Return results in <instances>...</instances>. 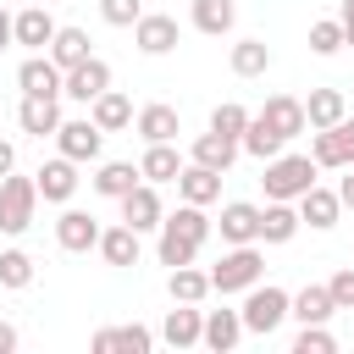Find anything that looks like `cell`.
<instances>
[{
    "instance_id": "1",
    "label": "cell",
    "mask_w": 354,
    "mask_h": 354,
    "mask_svg": "<svg viewBox=\"0 0 354 354\" xmlns=\"http://www.w3.org/2000/svg\"><path fill=\"white\" fill-rule=\"evenodd\" d=\"M210 216H205V205H177L171 216H160V243H155V254H160V266L166 271H177V266H194V254L205 249V238H210Z\"/></svg>"
},
{
    "instance_id": "2",
    "label": "cell",
    "mask_w": 354,
    "mask_h": 354,
    "mask_svg": "<svg viewBox=\"0 0 354 354\" xmlns=\"http://www.w3.org/2000/svg\"><path fill=\"white\" fill-rule=\"evenodd\" d=\"M266 277V254L254 243H227V254L210 266V293H249Z\"/></svg>"
},
{
    "instance_id": "3",
    "label": "cell",
    "mask_w": 354,
    "mask_h": 354,
    "mask_svg": "<svg viewBox=\"0 0 354 354\" xmlns=\"http://www.w3.org/2000/svg\"><path fill=\"white\" fill-rule=\"evenodd\" d=\"M310 183H315V160L310 155H271L266 160V177H260L266 199H299Z\"/></svg>"
},
{
    "instance_id": "4",
    "label": "cell",
    "mask_w": 354,
    "mask_h": 354,
    "mask_svg": "<svg viewBox=\"0 0 354 354\" xmlns=\"http://www.w3.org/2000/svg\"><path fill=\"white\" fill-rule=\"evenodd\" d=\"M288 299H293V293H282L277 282H254V288H249V299H243V310H238V315H243V332L271 337V332L288 321Z\"/></svg>"
},
{
    "instance_id": "5",
    "label": "cell",
    "mask_w": 354,
    "mask_h": 354,
    "mask_svg": "<svg viewBox=\"0 0 354 354\" xmlns=\"http://www.w3.org/2000/svg\"><path fill=\"white\" fill-rule=\"evenodd\" d=\"M33 210H39V188H33V177H0V232H28L33 227Z\"/></svg>"
},
{
    "instance_id": "6",
    "label": "cell",
    "mask_w": 354,
    "mask_h": 354,
    "mask_svg": "<svg viewBox=\"0 0 354 354\" xmlns=\"http://www.w3.org/2000/svg\"><path fill=\"white\" fill-rule=\"evenodd\" d=\"M310 160L326 166V171L354 166V116H343V122H332V127H315V138H310Z\"/></svg>"
},
{
    "instance_id": "7",
    "label": "cell",
    "mask_w": 354,
    "mask_h": 354,
    "mask_svg": "<svg viewBox=\"0 0 354 354\" xmlns=\"http://www.w3.org/2000/svg\"><path fill=\"white\" fill-rule=\"evenodd\" d=\"M122 221L133 227V232H160V216H166V205H160V194H155V183H133L122 199Z\"/></svg>"
},
{
    "instance_id": "8",
    "label": "cell",
    "mask_w": 354,
    "mask_h": 354,
    "mask_svg": "<svg viewBox=\"0 0 354 354\" xmlns=\"http://www.w3.org/2000/svg\"><path fill=\"white\" fill-rule=\"evenodd\" d=\"M111 88V66L100 61V55H88V61H77V66H66L61 72V94L66 100H77V105H88L94 94H105Z\"/></svg>"
},
{
    "instance_id": "9",
    "label": "cell",
    "mask_w": 354,
    "mask_h": 354,
    "mask_svg": "<svg viewBox=\"0 0 354 354\" xmlns=\"http://www.w3.org/2000/svg\"><path fill=\"white\" fill-rule=\"evenodd\" d=\"M33 188H39L44 205H72V194H77V160H66V155L44 160L33 171Z\"/></svg>"
},
{
    "instance_id": "10",
    "label": "cell",
    "mask_w": 354,
    "mask_h": 354,
    "mask_svg": "<svg viewBox=\"0 0 354 354\" xmlns=\"http://www.w3.org/2000/svg\"><path fill=\"white\" fill-rule=\"evenodd\" d=\"M55 144H61V155H66V160H77V166H83V160H100L105 133H100L88 116H72V122H61V127H55Z\"/></svg>"
},
{
    "instance_id": "11",
    "label": "cell",
    "mask_w": 354,
    "mask_h": 354,
    "mask_svg": "<svg viewBox=\"0 0 354 354\" xmlns=\"http://www.w3.org/2000/svg\"><path fill=\"white\" fill-rule=\"evenodd\" d=\"M50 39H55V17L44 11V6H22L17 17H11V44H22V50H50Z\"/></svg>"
},
{
    "instance_id": "12",
    "label": "cell",
    "mask_w": 354,
    "mask_h": 354,
    "mask_svg": "<svg viewBox=\"0 0 354 354\" xmlns=\"http://www.w3.org/2000/svg\"><path fill=\"white\" fill-rule=\"evenodd\" d=\"M133 44H138L144 55H171V50H177V17L144 11V17L133 22Z\"/></svg>"
},
{
    "instance_id": "13",
    "label": "cell",
    "mask_w": 354,
    "mask_h": 354,
    "mask_svg": "<svg viewBox=\"0 0 354 354\" xmlns=\"http://www.w3.org/2000/svg\"><path fill=\"white\" fill-rule=\"evenodd\" d=\"M55 243H61L66 254H88V249L100 243V221H94L88 210H72V205H66V210L55 216Z\"/></svg>"
},
{
    "instance_id": "14",
    "label": "cell",
    "mask_w": 354,
    "mask_h": 354,
    "mask_svg": "<svg viewBox=\"0 0 354 354\" xmlns=\"http://www.w3.org/2000/svg\"><path fill=\"white\" fill-rule=\"evenodd\" d=\"M88 348H94V354H149V348H155V332L138 326V321H133V326H100Z\"/></svg>"
},
{
    "instance_id": "15",
    "label": "cell",
    "mask_w": 354,
    "mask_h": 354,
    "mask_svg": "<svg viewBox=\"0 0 354 354\" xmlns=\"http://www.w3.org/2000/svg\"><path fill=\"white\" fill-rule=\"evenodd\" d=\"M254 116H260L277 138H299V133H304V100H293V94H271Z\"/></svg>"
},
{
    "instance_id": "16",
    "label": "cell",
    "mask_w": 354,
    "mask_h": 354,
    "mask_svg": "<svg viewBox=\"0 0 354 354\" xmlns=\"http://www.w3.org/2000/svg\"><path fill=\"white\" fill-rule=\"evenodd\" d=\"M293 205H299V221H310L315 232L337 227V216H343V199H337L332 188H321V183H310V188H304V194H299Z\"/></svg>"
},
{
    "instance_id": "17",
    "label": "cell",
    "mask_w": 354,
    "mask_h": 354,
    "mask_svg": "<svg viewBox=\"0 0 354 354\" xmlns=\"http://www.w3.org/2000/svg\"><path fill=\"white\" fill-rule=\"evenodd\" d=\"M17 88L22 94H44V100H61V66L50 55H28L17 66Z\"/></svg>"
},
{
    "instance_id": "18",
    "label": "cell",
    "mask_w": 354,
    "mask_h": 354,
    "mask_svg": "<svg viewBox=\"0 0 354 354\" xmlns=\"http://www.w3.org/2000/svg\"><path fill=\"white\" fill-rule=\"evenodd\" d=\"M88 122H94L100 133H122V127H133V100H127L122 88H105V94L88 100Z\"/></svg>"
},
{
    "instance_id": "19",
    "label": "cell",
    "mask_w": 354,
    "mask_h": 354,
    "mask_svg": "<svg viewBox=\"0 0 354 354\" xmlns=\"http://www.w3.org/2000/svg\"><path fill=\"white\" fill-rule=\"evenodd\" d=\"M221 243H254L260 238V205H249V199H232V205H221Z\"/></svg>"
},
{
    "instance_id": "20",
    "label": "cell",
    "mask_w": 354,
    "mask_h": 354,
    "mask_svg": "<svg viewBox=\"0 0 354 354\" xmlns=\"http://www.w3.org/2000/svg\"><path fill=\"white\" fill-rule=\"evenodd\" d=\"M238 337H243V315H238V310H210L205 326H199V343H205L210 354H232Z\"/></svg>"
},
{
    "instance_id": "21",
    "label": "cell",
    "mask_w": 354,
    "mask_h": 354,
    "mask_svg": "<svg viewBox=\"0 0 354 354\" xmlns=\"http://www.w3.org/2000/svg\"><path fill=\"white\" fill-rule=\"evenodd\" d=\"M17 122H22V133H33V138H55V127H61V105L44 100V94H22Z\"/></svg>"
},
{
    "instance_id": "22",
    "label": "cell",
    "mask_w": 354,
    "mask_h": 354,
    "mask_svg": "<svg viewBox=\"0 0 354 354\" xmlns=\"http://www.w3.org/2000/svg\"><path fill=\"white\" fill-rule=\"evenodd\" d=\"M177 194H183L188 205H210V199H221V171H210V166H199V160H183Z\"/></svg>"
},
{
    "instance_id": "23",
    "label": "cell",
    "mask_w": 354,
    "mask_h": 354,
    "mask_svg": "<svg viewBox=\"0 0 354 354\" xmlns=\"http://www.w3.org/2000/svg\"><path fill=\"white\" fill-rule=\"evenodd\" d=\"M299 227H304V221H299L293 199H266V210H260V238H254V243H288Z\"/></svg>"
},
{
    "instance_id": "24",
    "label": "cell",
    "mask_w": 354,
    "mask_h": 354,
    "mask_svg": "<svg viewBox=\"0 0 354 354\" xmlns=\"http://www.w3.org/2000/svg\"><path fill=\"white\" fill-rule=\"evenodd\" d=\"M243 149H238V138H221V133H199L194 138V149H188V160H199V166H210V171H232V160H238Z\"/></svg>"
},
{
    "instance_id": "25",
    "label": "cell",
    "mask_w": 354,
    "mask_h": 354,
    "mask_svg": "<svg viewBox=\"0 0 354 354\" xmlns=\"http://www.w3.org/2000/svg\"><path fill=\"white\" fill-rule=\"evenodd\" d=\"M348 116V100H343V88H310V100H304V127L315 133V127H332V122H343Z\"/></svg>"
},
{
    "instance_id": "26",
    "label": "cell",
    "mask_w": 354,
    "mask_h": 354,
    "mask_svg": "<svg viewBox=\"0 0 354 354\" xmlns=\"http://www.w3.org/2000/svg\"><path fill=\"white\" fill-rule=\"evenodd\" d=\"M94 249L105 254V266H138V232H133L127 221L100 227V243H94Z\"/></svg>"
},
{
    "instance_id": "27",
    "label": "cell",
    "mask_w": 354,
    "mask_h": 354,
    "mask_svg": "<svg viewBox=\"0 0 354 354\" xmlns=\"http://www.w3.org/2000/svg\"><path fill=\"white\" fill-rule=\"evenodd\" d=\"M332 293H326V282H310V288H299L293 299H288V315H299V326H310V321H332Z\"/></svg>"
},
{
    "instance_id": "28",
    "label": "cell",
    "mask_w": 354,
    "mask_h": 354,
    "mask_svg": "<svg viewBox=\"0 0 354 354\" xmlns=\"http://www.w3.org/2000/svg\"><path fill=\"white\" fill-rule=\"evenodd\" d=\"M199 326H205V310H194V304H177V310H166V326H160V337H166L171 348H194V343H199Z\"/></svg>"
},
{
    "instance_id": "29",
    "label": "cell",
    "mask_w": 354,
    "mask_h": 354,
    "mask_svg": "<svg viewBox=\"0 0 354 354\" xmlns=\"http://www.w3.org/2000/svg\"><path fill=\"white\" fill-rule=\"evenodd\" d=\"M188 17H194V28H199V33L221 39V33H232L238 6H232V0H194V6H188Z\"/></svg>"
},
{
    "instance_id": "30",
    "label": "cell",
    "mask_w": 354,
    "mask_h": 354,
    "mask_svg": "<svg viewBox=\"0 0 354 354\" xmlns=\"http://www.w3.org/2000/svg\"><path fill=\"white\" fill-rule=\"evenodd\" d=\"M133 127H138L144 144H171V138H177V111H171V105H144V111L133 116Z\"/></svg>"
},
{
    "instance_id": "31",
    "label": "cell",
    "mask_w": 354,
    "mask_h": 354,
    "mask_svg": "<svg viewBox=\"0 0 354 354\" xmlns=\"http://www.w3.org/2000/svg\"><path fill=\"white\" fill-rule=\"evenodd\" d=\"M133 183H144V171H138L133 160H105V166L94 171V194H105V199H122Z\"/></svg>"
},
{
    "instance_id": "32",
    "label": "cell",
    "mask_w": 354,
    "mask_h": 354,
    "mask_svg": "<svg viewBox=\"0 0 354 354\" xmlns=\"http://www.w3.org/2000/svg\"><path fill=\"white\" fill-rule=\"evenodd\" d=\"M94 50H88V33L83 28H55V39H50V61L66 72V66H77V61H88Z\"/></svg>"
},
{
    "instance_id": "33",
    "label": "cell",
    "mask_w": 354,
    "mask_h": 354,
    "mask_svg": "<svg viewBox=\"0 0 354 354\" xmlns=\"http://www.w3.org/2000/svg\"><path fill=\"white\" fill-rule=\"evenodd\" d=\"M227 61H232L238 77H266V66H271V44H266V39H238Z\"/></svg>"
},
{
    "instance_id": "34",
    "label": "cell",
    "mask_w": 354,
    "mask_h": 354,
    "mask_svg": "<svg viewBox=\"0 0 354 354\" xmlns=\"http://www.w3.org/2000/svg\"><path fill=\"white\" fill-rule=\"evenodd\" d=\"M138 171H144V183H177L183 155H177L171 144H149V149H144V160H138Z\"/></svg>"
},
{
    "instance_id": "35",
    "label": "cell",
    "mask_w": 354,
    "mask_h": 354,
    "mask_svg": "<svg viewBox=\"0 0 354 354\" xmlns=\"http://www.w3.org/2000/svg\"><path fill=\"white\" fill-rule=\"evenodd\" d=\"M282 144H288V138H277L260 116H249V127H243V138H238V149H243V155H254L260 166H266L271 155H282Z\"/></svg>"
},
{
    "instance_id": "36",
    "label": "cell",
    "mask_w": 354,
    "mask_h": 354,
    "mask_svg": "<svg viewBox=\"0 0 354 354\" xmlns=\"http://www.w3.org/2000/svg\"><path fill=\"white\" fill-rule=\"evenodd\" d=\"M166 288H171V299H177V304H199V299L210 293V271H194V266H177V271L166 277Z\"/></svg>"
},
{
    "instance_id": "37",
    "label": "cell",
    "mask_w": 354,
    "mask_h": 354,
    "mask_svg": "<svg viewBox=\"0 0 354 354\" xmlns=\"http://www.w3.org/2000/svg\"><path fill=\"white\" fill-rule=\"evenodd\" d=\"M249 116H254V111H243L238 100H221V105L210 111V133H221V138H243Z\"/></svg>"
},
{
    "instance_id": "38",
    "label": "cell",
    "mask_w": 354,
    "mask_h": 354,
    "mask_svg": "<svg viewBox=\"0 0 354 354\" xmlns=\"http://www.w3.org/2000/svg\"><path fill=\"white\" fill-rule=\"evenodd\" d=\"M28 282H33L28 249H0V288H28Z\"/></svg>"
},
{
    "instance_id": "39",
    "label": "cell",
    "mask_w": 354,
    "mask_h": 354,
    "mask_svg": "<svg viewBox=\"0 0 354 354\" xmlns=\"http://www.w3.org/2000/svg\"><path fill=\"white\" fill-rule=\"evenodd\" d=\"M310 50H315V55H337V50H343V28H337V17L310 22Z\"/></svg>"
},
{
    "instance_id": "40",
    "label": "cell",
    "mask_w": 354,
    "mask_h": 354,
    "mask_svg": "<svg viewBox=\"0 0 354 354\" xmlns=\"http://www.w3.org/2000/svg\"><path fill=\"white\" fill-rule=\"evenodd\" d=\"M337 348V337L326 332V321H310L299 337H293V354H332Z\"/></svg>"
},
{
    "instance_id": "41",
    "label": "cell",
    "mask_w": 354,
    "mask_h": 354,
    "mask_svg": "<svg viewBox=\"0 0 354 354\" xmlns=\"http://www.w3.org/2000/svg\"><path fill=\"white\" fill-rule=\"evenodd\" d=\"M100 17H105L111 28H133V22L144 17V0H100Z\"/></svg>"
},
{
    "instance_id": "42",
    "label": "cell",
    "mask_w": 354,
    "mask_h": 354,
    "mask_svg": "<svg viewBox=\"0 0 354 354\" xmlns=\"http://www.w3.org/2000/svg\"><path fill=\"white\" fill-rule=\"evenodd\" d=\"M326 293H332V304H337V310H354V266H343V271H332V282H326Z\"/></svg>"
},
{
    "instance_id": "43",
    "label": "cell",
    "mask_w": 354,
    "mask_h": 354,
    "mask_svg": "<svg viewBox=\"0 0 354 354\" xmlns=\"http://www.w3.org/2000/svg\"><path fill=\"white\" fill-rule=\"evenodd\" d=\"M337 28H343V44H354V0L337 6Z\"/></svg>"
},
{
    "instance_id": "44",
    "label": "cell",
    "mask_w": 354,
    "mask_h": 354,
    "mask_svg": "<svg viewBox=\"0 0 354 354\" xmlns=\"http://www.w3.org/2000/svg\"><path fill=\"white\" fill-rule=\"evenodd\" d=\"M11 348H17V326H11V321H0V354H11Z\"/></svg>"
},
{
    "instance_id": "45",
    "label": "cell",
    "mask_w": 354,
    "mask_h": 354,
    "mask_svg": "<svg viewBox=\"0 0 354 354\" xmlns=\"http://www.w3.org/2000/svg\"><path fill=\"white\" fill-rule=\"evenodd\" d=\"M337 199H343V210H354V171L337 183Z\"/></svg>"
},
{
    "instance_id": "46",
    "label": "cell",
    "mask_w": 354,
    "mask_h": 354,
    "mask_svg": "<svg viewBox=\"0 0 354 354\" xmlns=\"http://www.w3.org/2000/svg\"><path fill=\"white\" fill-rule=\"evenodd\" d=\"M6 171H17V149L0 138V177H6Z\"/></svg>"
},
{
    "instance_id": "47",
    "label": "cell",
    "mask_w": 354,
    "mask_h": 354,
    "mask_svg": "<svg viewBox=\"0 0 354 354\" xmlns=\"http://www.w3.org/2000/svg\"><path fill=\"white\" fill-rule=\"evenodd\" d=\"M6 44H11V11L0 6V50H6Z\"/></svg>"
}]
</instances>
